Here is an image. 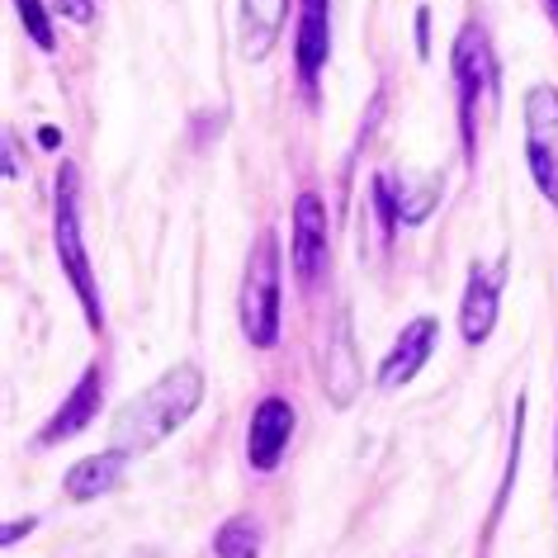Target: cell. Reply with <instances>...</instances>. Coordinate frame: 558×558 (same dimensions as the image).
I'll return each instance as SVG.
<instances>
[{
	"label": "cell",
	"instance_id": "6da1fadb",
	"mask_svg": "<svg viewBox=\"0 0 558 558\" xmlns=\"http://www.w3.org/2000/svg\"><path fill=\"white\" fill-rule=\"evenodd\" d=\"M199 402H204V374H199V365L180 360L175 369H166L157 384L143 388V393L129 398L114 412V422H109L114 450H129V454L157 450L166 436H175V430L199 412Z\"/></svg>",
	"mask_w": 558,
	"mask_h": 558
},
{
	"label": "cell",
	"instance_id": "7a4b0ae2",
	"mask_svg": "<svg viewBox=\"0 0 558 558\" xmlns=\"http://www.w3.org/2000/svg\"><path fill=\"white\" fill-rule=\"evenodd\" d=\"M450 76L459 86V137H464V161H478L483 129L497 114L501 100V72H497V52L493 38L478 20H469L450 44Z\"/></svg>",
	"mask_w": 558,
	"mask_h": 558
},
{
	"label": "cell",
	"instance_id": "3957f363",
	"mask_svg": "<svg viewBox=\"0 0 558 558\" xmlns=\"http://www.w3.org/2000/svg\"><path fill=\"white\" fill-rule=\"evenodd\" d=\"M52 246H58L62 275L72 279L81 313H86L90 331H105V303H100V279L86 256V236H81V175L72 161H62L58 171V208H52Z\"/></svg>",
	"mask_w": 558,
	"mask_h": 558
},
{
	"label": "cell",
	"instance_id": "277c9868",
	"mask_svg": "<svg viewBox=\"0 0 558 558\" xmlns=\"http://www.w3.org/2000/svg\"><path fill=\"white\" fill-rule=\"evenodd\" d=\"M279 236L275 228H265L256 236L246 256V275H242V299H236V317H242V337L256 351H270L279 341Z\"/></svg>",
	"mask_w": 558,
	"mask_h": 558
},
{
	"label": "cell",
	"instance_id": "5b68a950",
	"mask_svg": "<svg viewBox=\"0 0 558 558\" xmlns=\"http://www.w3.org/2000/svg\"><path fill=\"white\" fill-rule=\"evenodd\" d=\"M525 166L535 190L558 208V86L525 90Z\"/></svg>",
	"mask_w": 558,
	"mask_h": 558
},
{
	"label": "cell",
	"instance_id": "8992f818",
	"mask_svg": "<svg viewBox=\"0 0 558 558\" xmlns=\"http://www.w3.org/2000/svg\"><path fill=\"white\" fill-rule=\"evenodd\" d=\"M289 260H294V275L303 289L323 284V275L331 270V218L323 194L303 190L294 199V246H289Z\"/></svg>",
	"mask_w": 558,
	"mask_h": 558
},
{
	"label": "cell",
	"instance_id": "52a82bcc",
	"mask_svg": "<svg viewBox=\"0 0 558 558\" xmlns=\"http://www.w3.org/2000/svg\"><path fill=\"white\" fill-rule=\"evenodd\" d=\"M501 284H507V256L497 265H483V260L469 265V284H464V299H459V337H464V345H483L493 337Z\"/></svg>",
	"mask_w": 558,
	"mask_h": 558
},
{
	"label": "cell",
	"instance_id": "ba28073f",
	"mask_svg": "<svg viewBox=\"0 0 558 558\" xmlns=\"http://www.w3.org/2000/svg\"><path fill=\"white\" fill-rule=\"evenodd\" d=\"M294 422H299V412L289 398H279V393L260 398L256 412H251V426H246V464L256 473H275L289 450V440H294Z\"/></svg>",
	"mask_w": 558,
	"mask_h": 558
},
{
	"label": "cell",
	"instance_id": "9c48e42d",
	"mask_svg": "<svg viewBox=\"0 0 558 558\" xmlns=\"http://www.w3.org/2000/svg\"><path fill=\"white\" fill-rule=\"evenodd\" d=\"M436 341H440V317H412L408 327H402V337L393 341V351L384 355L379 365V388L384 393H398V388H408L416 374L426 369V360L436 355Z\"/></svg>",
	"mask_w": 558,
	"mask_h": 558
},
{
	"label": "cell",
	"instance_id": "30bf717a",
	"mask_svg": "<svg viewBox=\"0 0 558 558\" xmlns=\"http://www.w3.org/2000/svg\"><path fill=\"white\" fill-rule=\"evenodd\" d=\"M100 402H105V369L100 365H86V374L76 379V388L66 393V402L48 416L44 430H38V445H62V440L81 436V430L95 422Z\"/></svg>",
	"mask_w": 558,
	"mask_h": 558
},
{
	"label": "cell",
	"instance_id": "8fae6325",
	"mask_svg": "<svg viewBox=\"0 0 558 558\" xmlns=\"http://www.w3.org/2000/svg\"><path fill=\"white\" fill-rule=\"evenodd\" d=\"M331 58V0H299V29H294V62L299 81L317 86L323 66Z\"/></svg>",
	"mask_w": 558,
	"mask_h": 558
},
{
	"label": "cell",
	"instance_id": "7c38bea8",
	"mask_svg": "<svg viewBox=\"0 0 558 558\" xmlns=\"http://www.w3.org/2000/svg\"><path fill=\"white\" fill-rule=\"evenodd\" d=\"M129 450H105V454H86L81 464L66 469V483L62 493L72 501H95L105 493H114V487L123 483V469H129Z\"/></svg>",
	"mask_w": 558,
	"mask_h": 558
},
{
	"label": "cell",
	"instance_id": "4fadbf2b",
	"mask_svg": "<svg viewBox=\"0 0 558 558\" xmlns=\"http://www.w3.org/2000/svg\"><path fill=\"white\" fill-rule=\"evenodd\" d=\"M360 384H365V369H360V355H355V331H351V317H337V337H331V351H327V393L337 408H351Z\"/></svg>",
	"mask_w": 558,
	"mask_h": 558
},
{
	"label": "cell",
	"instance_id": "5bb4252c",
	"mask_svg": "<svg viewBox=\"0 0 558 558\" xmlns=\"http://www.w3.org/2000/svg\"><path fill=\"white\" fill-rule=\"evenodd\" d=\"M289 0H242V58L260 62L270 58V48L284 34Z\"/></svg>",
	"mask_w": 558,
	"mask_h": 558
},
{
	"label": "cell",
	"instance_id": "9a60e30c",
	"mask_svg": "<svg viewBox=\"0 0 558 558\" xmlns=\"http://www.w3.org/2000/svg\"><path fill=\"white\" fill-rule=\"evenodd\" d=\"M393 180V175H388ZM440 190H445V180L440 175H422V180H393V199H398V218L408 222H426L430 214H436V204H440Z\"/></svg>",
	"mask_w": 558,
	"mask_h": 558
},
{
	"label": "cell",
	"instance_id": "2e32d148",
	"mask_svg": "<svg viewBox=\"0 0 558 558\" xmlns=\"http://www.w3.org/2000/svg\"><path fill=\"white\" fill-rule=\"evenodd\" d=\"M214 554L218 558H260V525L251 515H232L214 530Z\"/></svg>",
	"mask_w": 558,
	"mask_h": 558
},
{
	"label": "cell",
	"instance_id": "e0dca14e",
	"mask_svg": "<svg viewBox=\"0 0 558 558\" xmlns=\"http://www.w3.org/2000/svg\"><path fill=\"white\" fill-rule=\"evenodd\" d=\"M15 10H20L24 34H29L38 48H44V52L58 48V29H52V10L44 5V0H15Z\"/></svg>",
	"mask_w": 558,
	"mask_h": 558
},
{
	"label": "cell",
	"instance_id": "ac0fdd59",
	"mask_svg": "<svg viewBox=\"0 0 558 558\" xmlns=\"http://www.w3.org/2000/svg\"><path fill=\"white\" fill-rule=\"evenodd\" d=\"M52 15H62L72 24H90L95 20V0H52Z\"/></svg>",
	"mask_w": 558,
	"mask_h": 558
},
{
	"label": "cell",
	"instance_id": "d6986e66",
	"mask_svg": "<svg viewBox=\"0 0 558 558\" xmlns=\"http://www.w3.org/2000/svg\"><path fill=\"white\" fill-rule=\"evenodd\" d=\"M5 180H20L24 175V161H20V137H15V129H5Z\"/></svg>",
	"mask_w": 558,
	"mask_h": 558
},
{
	"label": "cell",
	"instance_id": "ffe728a7",
	"mask_svg": "<svg viewBox=\"0 0 558 558\" xmlns=\"http://www.w3.org/2000/svg\"><path fill=\"white\" fill-rule=\"evenodd\" d=\"M34 525H38L34 515H24V521H10V525H5V535H0V544H5V549H15L24 535H34Z\"/></svg>",
	"mask_w": 558,
	"mask_h": 558
},
{
	"label": "cell",
	"instance_id": "44dd1931",
	"mask_svg": "<svg viewBox=\"0 0 558 558\" xmlns=\"http://www.w3.org/2000/svg\"><path fill=\"white\" fill-rule=\"evenodd\" d=\"M416 48L422 58H430V10H416Z\"/></svg>",
	"mask_w": 558,
	"mask_h": 558
},
{
	"label": "cell",
	"instance_id": "7402d4cb",
	"mask_svg": "<svg viewBox=\"0 0 558 558\" xmlns=\"http://www.w3.org/2000/svg\"><path fill=\"white\" fill-rule=\"evenodd\" d=\"M544 15H549V24H554V34H558V0H544Z\"/></svg>",
	"mask_w": 558,
	"mask_h": 558
},
{
	"label": "cell",
	"instance_id": "603a6c76",
	"mask_svg": "<svg viewBox=\"0 0 558 558\" xmlns=\"http://www.w3.org/2000/svg\"><path fill=\"white\" fill-rule=\"evenodd\" d=\"M554 487H558V459H554Z\"/></svg>",
	"mask_w": 558,
	"mask_h": 558
}]
</instances>
